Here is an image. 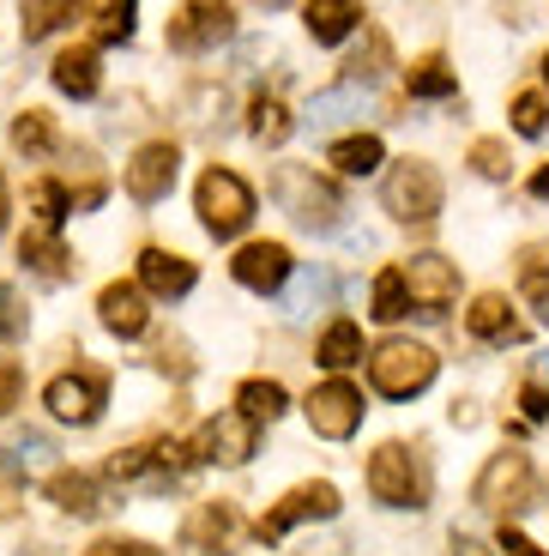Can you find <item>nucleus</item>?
Masks as SVG:
<instances>
[{"label":"nucleus","instance_id":"obj_15","mask_svg":"<svg viewBox=\"0 0 549 556\" xmlns=\"http://www.w3.org/2000/svg\"><path fill=\"white\" fill-rule=\"evenodd\" d=\"M97 320H103L115 339H139V333H145V320H152L145 291L127 285V278H122V285H103V291H97Z\"/></svg>","mask_w":549,"mask_h":556},{"label":"nucleus","instance_id":"obj_3","mask_svg":"<svg viewBox=\"0 0 549 556\" xmlns=\"http://www.w3.org/2000/svg\"><path fill=\"white\" fill-rule=\"evenodd\" d=\"M381 206L398 224H429L441 212V169L423 164V157H398L381 181Z\"/></svg>","mask_w":549,"mask_h":556},{"label":"nucleus","instance_id":"obj_44","mask_svg":"<svg viewBox=\"0 0 549 556\" xmlns=\"http://www.w3.org/2000/svg\"><path fill=\"white\" fill-rule=\"evenodd\" d=\"M520 405H525V417H532V424H544V417H549V393L537 388V381H525V388H520Z\"/></svg>","mask_w":549,"mask_h":556},{"label":"nucleus","instance_id":"obj_21","mask_svg":"<svg viewBox=\"0 0 549 556\" xmlns=\"http://www.w3.org/2000/svg\"><path fill=\"white\" fill-rule=\"evenodd\" d=\"M327 157L339 176H369V169L386 164V146H381V134H344V139H332Z\"/></svg>","mask_w":549,"mask_h":556},{"label":"nucleus","instance_id":"obj_43","mask_svg":"<svg viewBox=\"0 0 549 556\" xmlns=\"http://www.w3.org/2000/svg\"><path fill=\"white\" fill-rule=\"evenodd\" d=\"M332 296V278L327 273H303V291H296V308H315Z\"/></svg>","mask_w":549,"mask_h":556},{"label":"nucleus","instance_id":"obj_46","mask_svg":"<svg viewBox=\"0 0 549 556\" xmlns=\"http://www.w3.org/2000/svg\"><path fill=\"white\" fill-rule=\"evenodd\" d=\"M454 556H495V551L477 539V532H454Z\"/></svg>","mask_w":549,"mask_h":556},{"label":"nucleus","instance_id":"obj_25","mask_svg":"<svg viewBox=\"0 0 549 556\" xmlns=\"http://www.w3.org/2000/svg\"><path fill=\"white\" fill-rule=\"evenodd\" d=\"M235 405H242V417L260 430V424H272V417L290 412V393L278 388V381H242V388H235Z\"/></svg>","mask_w":549,"mask_h":556},{"label":"nucleus","instance_id":"obj_37","mask_svg":"<svg viewBox=\"0 0 549 556\" xmlns=\"http://www.w3.org/2000/svg\"><path fill=\"white\" fill-rule=\"evenodd\" d=\"M520 291L549 303V249H525L520 254Z\"/></svg>","mask_w":549,"mask_h":556},{"label":"nucleus","instance_id":"obj_47","mask_svg":"<svg viewBox=\"0 0 549 556\" xmlns=\"http://www.w3.org/2000/svg\"><path fill=\"white\" fill-rule=\"evenodd\" d=\"M532 194H537V200H549V164H544V169H537V176H532Z\"/></svg>","mask_w":549,"mask_h":556},{"label":"nucleus","instance_id":"obj_17","mask_svg":"<svg viewBox=\"0 0 549 556\" xmlns=\"http://www.w3.org/2000/svg\"><path fill=\"white\" fill-rule=\"evenodd\" d=\"M139 291H152V296H188L193 291V261H181V254L169 249H145L139 254Z\"/></svg>","mask_w":549,"mask_h":556},{"label":"nucleus","instance_id":"obj_38","mask_svg":"<svg viewBox=\"0 0 549 556\" xmlns=\"http://www.w3.org/2000/svg\"><path fill=\"white\" fill-rule=\"evenodd\" d=\"M13 339H25V303L13 285H0V345H13Z\"/></svg>","mask_w":549,"mask_h":556},{"label":"nucleus","instance_id":"obj_7","mask_svg":"<svg viewBox=\"0 0 549 556\" xmlns=\"http://www.w3.org/2000/svg\"><path fill=\"white\" fill-rule=\"evenodd\" d=\"M103 400H110V376H103V369H67V376H55L42 388V405H49L61 424H97Z\"/></svg>","mask_w":549,"mask_h":556},{"label":"nucleus","instance_id":"obj_39","mask_svg":"<svg viewBox=\"0 0 549 556\" xmlns=\"http://www.w3.org/2000/svg\"><path fill=\"white\" fill-rule=\"evenodd\" d=\"M471 169H477V176H508V146H501V139H477V146H471Z\"/></svg>","mask_w":549,"mask_h":556},{"label":"nucleus","instance_id":"obj_18","mask_svg":"<svg viewBox=\"0 0 549 556\" xmlns=\"http://www.w3.org/2000/svg\"><path fill=\"white\" fill-rule=\"evenodd\" d=\"M235 527H242V520H235L230 502H200L193 520H188V544H193V551H212V556H230Z\"/></svg>","mask_w":549,"mask_h":556},{"label":"nucleus","instance_id":"obj_31","mask_svg":"<svg viewBox=\"0 0 549 556\" xmlns=\"http://www.w3.org/2000/svg\"><path fill=\"white\" fill-rule=\"evenodd\" d=\"M247 127H254V139L278 146V139H290V110H284L278 98H254V110H247Z\"/></svg>","mask_w":549,"mask_h":556},{"label":"nucleus","instance_id":"obj_16","mask_svg":"<svg viewBox=\"0 0 549 556\" xmlns=\"http://www.w3.org/2000/svg\"><path fill=\"white\" fill-rule=\"evenodd\" d=\"M230 273H235V285H247V291L266 296L290 278V249L284 242H247V249L230 261Z\"/></svg>","mask_w":549,"mask_h":556},{"label":"nucleus","instance_id":"obj_24","mask_svg":"<svg viewBox=\"0 0 549 556\" xmlns=\"http://www.w3.org/2000/svg\"><path fill=\"white\" fill-rule=\"evenodd\" d=\"M49 454H55V442H49L42 430H13V435H7V447H0V466H7L13 478H30Z\"/></svg>","mask_w":549,"mask_h":556},{"label":"nucleus","instance_id":"obj_49","mask_svg":"<svg viewBox=\"0 0 549 556\" xmlns=\"http://www.w3.org/2000/svg\"><path fill=\"white\" fill-rule=\"evenodd\" d=\"M544 79H549V55H544Z\"/></svg>","mask_w":549,"mask_h":556},{"label":"nucleus","instance_id":"obj_19","mask_svg":"<svg viewBox=\"0 0 549 556\" xmlns=\"http://www.w3.org/2000/svg\"><path fill=\"white\" fill-rule=\"evenodd\" d=\"M465 327L477 339H489V345H513V339H525V327L513 320V308H508V296H501V291H483L477 303H471Z\"/></svg>","mask_w":549,"mask_h":556},{"label":"nucleus","instance_id":"obj_12","mask_svg":"<svg viewBox=\"0 0 549 556\" xmlns=\"http://www.w3.org/2000/svg\"><path fill=\"white\" fill-rule=\"evenodd\" d=\"M176 139H152V146H139L133 164H127V194L139 200V206H152V200H164L169 188H176Z\"/></svg>","mask_w":549,"mask_h":556},{"label":"nucleus","instance_id":"obj_33","mask_svg":"<svg viewBox=\"0 0 549 556\" xmlns=\"http://www.w3.org/2000/svg\"><path fill=\"white\" fill-rule=\"evenodd\" d=\"M411 308V296H405V278H398V266H386L381 278H374V320H398Z\"/></svg>","mask_w":549,"mask_h":556},{"label":"nucleus","instance_id":"obj_23","mask_svg":"<svg viewBox=\"0 0 549 556\" xmlns=\"http://www.w3.org/2000/svg\"><path fill=\"white\" fill-rule=\"evenodd\" d=\"M42 490H49V502H55L61 515H79V520H85V515H97V508H103V496H97V478H85V472H55Z\"/></svg>","mask_w":549,"mask_h":556},{"label":"nucleus","instance_id":"obj_34","mask_svg":"<svg viewBox=\"0 0 549 556\" xmlns=\"http://www.w3.org/2000/svg\"><path fill=\"white\" fill-rule=\"evenodd\" d=\"M133 7H127V0H122V7H97V13H91V37L97 42H127V37H133Z\"/></svg>","mask_w":549,"mask_h":556},{"label":"nucleus","instance_id":"obj_22","mask_svg":"<svg viewBox=\"0 0 549 556\" xmlns=\"http://www.w3.org/2000/svg\"><path fill=\"white\" fill-rule=\"evenodd\" d=\"M49 79H55V91H67V98H97V55L91 49H67V55H55V67H49Z\"/></svg>","mask_w":549,"mask_h":556},{"label":"nucleus","instance_id":"obj_2","mask_svg":"<svg viewBox=\"0 0 549 556\" xmlns=\"http://www.w3.org/2000/svg\"><path fill=\"white\" fill-rule=\"evenodd\" d=\"M369 490L374 502H386V508H423L429 502V472L423 459H417V447L405 442H381L369 454Z\"/></svg>","mask_w":549,"mask_h":556},{"label":"nucleus","instance_id":"obj_6","mask_svg":"<svg viewBox=\"0 0 549 556\" xmlns=\"http://www.w3.org/2000/svg\"><path fill=\"white\" fill-rule=\"evenodd\" d=\"M254 447H260V430H254L242 412H224V417H212V424H200L188 459H200V466H247Z\"/></svg>","mask_w":549,"mask_h":556},{"label":"nucleus","instance_id":"obj_4","mask_svg":"<svg viewBox=\"0 0 549 556\" xmlns=\"http://www.w3.org/2000/svg\"><path fill=\"white\" fill-rule=\"evenodd\" d=\"M272 200L278 206L290 212V218L303 224V230H332V224H339V188H332V181H320L315 169H303V164H284L272 176Z\"/></svg>","mask_w":549,"mask_h":556},{"label":"nucleus","instance_id":"obj_10","mask_svg":"<svg viewBox=\"0 0 549 556\" xmlns=\"http://www.w3.org/2000/svg\"><path fill=\"white\" fill-rule=\"evenodd\" d=\"M525 484H532V459H525L520 447H501V454H495L489 466L477 472L471 502H477V508H520Z\"/></svg>","mask_w":549,"mask_h":556},{"label":"nucleus","instance_id":"obj_9","mask_svg":"<svg viewBox=\"0 0 549 556\" xmlns=\"http://www.w3.org/2000/svg\"><path fill=\"white\" fill-rule=\"evenodd\" d=\"M308 430L327 435V442H350L362 424V393L350 388V381H320L315 393H308Z\"/></svg>","mask_w":549,"mask_h":556},{"label":"nucleus","instance_id":"obj_41","mask_svg":"<svg viewBox=\"0 0 549 556\" xmlns=\"http://www.w3.org/2000/svg\"><path fill=\"white\" fill-rule=\"evenodd\" d=\"M18 393H25V369H18L13 357H0V417L18 405Z\"/></svg>","mask_w":549,"mask_h":556},{"label":"nucleus","instance_id":"obj_35","mask_svg":"<svg viewBox=\"0 0 549 556\" xmlns=\"http://www.w3.org/2000/svg\"><path fill=\"white\" fill-rule=\"evenodd\" d=\"M73 18V7L67 0H30L25 7V42H37V37H49L55 25H67Z\"/></svg>","mask_w":549,"mask_h":556},{"label":"nucleus","instance_id":"obj_45","mask_svg":"<svg viewBox=\"0 0 549 556\" xmlns=\"http://www.w3.org/2000/svg\"><path fill=\"white\" fill-rule=\"evenodd\" d=\"M501 551H508V556H544V551H537L532 539H525V532H513V527L501 532Z\"/></svg>","mask_w":549,"mask_h":556},{"label":"nucleus","instance_id":"obj_42","mask_svg":"<svg viewBox=\"0 0 549 556\" xmlns=\"http://www.w3.org/2000/svg\"><path fill=\"white\" fill-rule=\"evenodd\" d=\"M85 556H164L157 544H145V539H97Z\"/></svg>","mask_w":549,"mask_h":556},{"label":"nucleus","instance_id":"obj_27","mask_svg":"<svg viewBox=\"0 0 549 556\" xmlns=\"http://www.w3.org/2000/svg\"><path fill=\"white\" fill-rule=\"evenodd\" d=\"M18 261H30L42 278H67V273H73V254L61 249L49 230H25V242H18Z\"/></svg>","mask_w":549,"mask_h":556},{"label":"nucleus","instance_id":"obj_48","mask_svg":"<svg viewBox=\"0 0 549 556\" xmlns=\"http://www.w3.org/2000/svg\"><path fill=\"white\" fill-rule=\"evenodd\" d=\"M0 230H7V181H0Z\"/></svg>","mask_w":549,"mask_h":556},{"label":"nucleus","instance_id":"obj_11","mask_svg":"<svg viewBox=\"0 0 549 556\" xmlns=\"http://www.w3.org/2000/svg\"><path fill=\"white\" fill-rule=\"evenodd\" d=\"M398 278H405V296L423 315H441L459 296V266L441 261V254H411V266H398Z\"/></svg>","mask_w":549,"mask_h":556},{"label":"nucleus","instance_id":"obj_8","mask_svg":"<svg viewBox=\"0 0 549 556\" xmlns=\"http://www.w3.org/2000/svg\"><path fill=\"white\" fill-rule=\"evenodd\" d=\"M339 508H344L339 490H332L327 478H315V484H296L284 502H278V508H266L260 527H254V532H260L266 544H278L290 527H296V520H339Z\"/></svg>","mask_w":549,"mask_h":556},{"label":"nucleus","instance_id":"obj_1","mask_svg":"<svg viewBox=\"0 0 549 556\" xmlns=\"http://www.w3.org/2000/svg\"><path fill=\"white\" fill-rule=\"evenodd\" d=\"M435 369H441V357L429 345H417V339H386V345L369 351V381L386 400H417L435 381Z\"/></svg>","mask_w":549,"mask_h":556},{"label":"nucleus","instance_id":"obj_29","mask_svg":"<svg viewBox=\"0 0 549 556\" xmlns=\"http://www.w3.org/2000/svg\"><path fill=\"white\" fill-rule=\"evenodd\" d=\"M30 212H37V230L55 237L61 218H67V188L61 181H30Z\"/></svg>","mask_w":549,"mask_h":556},{"label":"nucleus","instance_id":"obj_30","mask_svg":"<svg viewBox=\"0 0 549 556\" xmlns=\"http://www.w3.org/2000/svg\"><path fill=\"white\" fill-rule=\"evenodd\" d=\"M369 115V98H362L357 85H339V91H320L315 98V127H332V122H344V115Z\"/></svg>","mask_w":549,"mask_h":556},{"label":"nucleus","instance_id":"obj_50","mask_svg":"<svg viewBox=\"0 0 549 556\" xmlns=\"http://www.w3.org/2000/svg\"><path fill=\"white\" fill-rule=\"evenodd\" d=\"M544 320H549V308H544Z\"/></svg>","mask_w":549,"mask_h":556},{"label":"nucleus","instance_id":"obj_28","mask_svg":"<svg viewBox=\"0 0 549 556\" xmlns=\"http://www.w3.org/2000/svg\"><path fill=\"white\" fill-rule=\"evenodd\" d=\"M411 98H459V79L447 73V61L429 55L411 67Z\"/></svg>","mask_w":549,"mask_h":556},{"label":"nucleus","instance_id":"obj_40","mask_svg":"<svg viewBox=\"0 0 549 556\" xmlns=\"http://www.w3.org/2000/svg\"><path fill=\"white\" fill-rule=\"evenodd\" d=\"M386 55H393V49H386V37H381V30H369V55H357V61H350V85L374 79V73L386 67Z\"/></svg>","mask_w":549,"mask_h":556},{"label":"nucleus","instance_id":"obj_14","mask_svg":"<svg viewBox=\"0 0 549 556\" xmlns=\"http://www.w3.org/2000/svg\"><path fill=\"white\" fill-rule=\"evenodd\" d=\"M235 30V7H181L169 13V49L193 55V49H212Z\"/></svg>","mask_w":549,"mask_h":556},{"label":"nucleus","instance_id":"obj_20","mask_svg":"<svg viewBox=\"0 0 549 556\" xmlns=\"http://www.w3.org/2000/svg\"><path fill=\"white\" fill-rule=\"evenodd\" d=\"M362 18H369V13H362L357 0H315V7H303V25H308V37H315V42H344Z\"/></svg>","mask_w":549,"mask_h":556},{"label":"nucleus","instance_id":"obj_26","mask_svg":"<svg viewBox=\"0 0 549 556\" xmlns=\"http://www.w3.org/2000/svg\"><path fill=\"white\" fill-rule=\"evenodd\" d=\"M315 363H327V369H350V363H362V333H357V320H332L327 333H320Z\"/></svg>","mask_w":549,"mask_h":556},{"label":"nucleus","instance_id":"obj_32","mask_svg":"<svg viewBox=\"0 0 549 556\" xmlns=\"http://www.w3.org/2000/svg\"><path fill=\"white\" fill-rule=\"evenodd\" d=\"M13 146H18V152H30V157L49 152V146H55V127H49V115H42V110H25V115H18V122H13Z\"/></svg>","mask_w":549,"mask_h":556},{"label":"nucleus","instance_id":"obj_5","mask_svg":"<svg viewBox=\"0 0 549 556\" xmlns=\"http://www.w3.org/2000/svg\"><path fill=\"white\" fill-rule=\"evenodd\" d=\"M193 206H200V224H206L212 237H235V230H247V218H254V188H247L235 169L212 164L206 176H200V188H193Z\"/></svg>","mask_w":549,"mask_h":556},{"label":"nucleus","instance_id":"obj_13","mask_svg":"<svg viewBox=\"0 0 549 556\" xmlns=\"http://www.w3.org/2000/svg\"><path fill=\"white\" fill-rule=\"evenodd\" d=\"M181 447L176 442H145V447H122V454L110 459V478H122V484H176L181 472Z\"/></svg>","mask_w":549,"mask_h":556},{"label":"nucleus","instance_id":"obj_36","mask_svg":"<svg viewBox=\"0 0 549 556\" xmlns=\"http://www.w3.org/2000/svg\"><path fill=\"white\" fill-rule=\"evenodd\" d=\"M544 127H549V98L544 91H520V98H513V134L537 139Z\"/></svg>","mask_w":549,"mask_h":556}]
</instances>
